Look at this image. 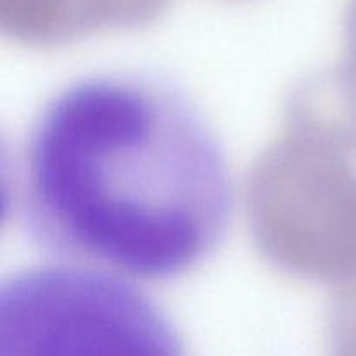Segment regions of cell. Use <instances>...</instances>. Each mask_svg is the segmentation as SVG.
<instances>
[{"instance_id":"cell-1","label":"cell","mask_w":356,"mask_h":356,"mask_svg":"<svg viewBox=\"0 0 356 356\" xmlns=\"http://www.w3.org/2000/svg\"><path fill=\"white\" fill-rule=\"evenodd\" d=\"M16 209L63 263L167 282L221 245L235 186L221 141L181 89L103 73L66 86L37 115Z\"/></svg>"},{"instance_id":"cell-4","label":"cell","mask_w":356,"mask_h":356,"mask_svg":"<svg viewBox=\"0 0 356 356\" xmlns=\"http://www.w3.org/2000/svg\"><path fill=\"white\" fill-rule=\"evenodd\" d=\"M348 23H350L351 37H353L355 47H356V0H351L350 13H348Z\"/></svg>"},{"instance_id":"cell-2","label":"cell","mask_w":356,"mask_h":356,"mask_svg":"<svg viewBox=\"0 0 356 356\" xmlns=\"http://www.w3.org/2000/svg\"><path fill=\"white\" fill-rule=\"evenodd\" d=\"M0 356H186L162 308L127 278L63 263L0 287Z\"/></svg>"},{"instance_id":"cell-5","label":"cell","mask_w":356,"mask_h":356,"mask_svg":"<svg viewBox=\"0 0 356 356\" xmlns=\"http://www.w3.org/2000/svg\"><path fill=\"white\" fill-rule=\"evenodd\" d=\"M341 356H356V323L353 327V332H351L350 341L346 343V348H344L343 355Z\"/></svg>"},{"instance_id":"cell-3","label":"cell","mask_w":356,"mask_h":356,"mask_svg":"<svg viewBox=\"0 0 356 356\" xmlns=\"http://www.w3.org/2000/svg\"><path fill=\"white\" fill-rule=\"evenodd\" d=\"M167 0H0L2 21L28 38H59L101 24H134L162 10Z\"/></svg>"}]
</instances>
